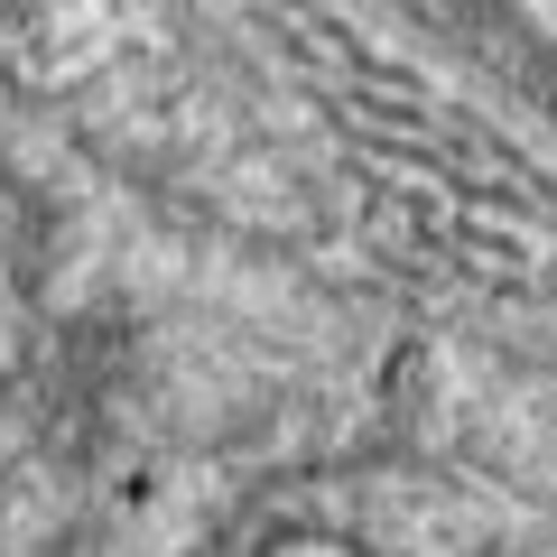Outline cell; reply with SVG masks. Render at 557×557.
Instances as JSON below:
<instances>
[{"label":"cell","instance_id":"1","mask_svg":"<svg viewBox=\"0 0 557 557\" xmlns=\"http://www.w3.org/2000/svg\"><path fill=\"white\" fill-rule=\"evenodd\" d=\"M530 10H539V20H548V28H557V0H530Z\"/></svg>","mask_w":557,"mask_h":557}]
</instances>
